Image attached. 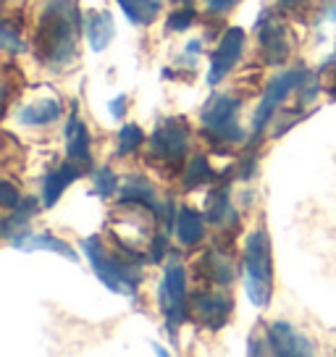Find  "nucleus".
<instances>
[{"mask_svg": "<svg viewBox=\"0 0 336 357\" xmlns=\"http://www.w3.org/2000/svg\"><path fill=\"white\" fill-rule=\"evenodd\" d=\"M126 105H129L126 95H119V98H113V100L108 102V108H111L113 119H123V113H126Z\"/></svg>", "mask_w": 336, "mask_h": 357, "instance_id": "7c9ffc66", "label": "nucleus"}, {"mask_svg": "<svg viewBox=\"0 0 336 357\" xmlns=\"http://www.w3.org/2000/svg\"><path fill=\"white\" fill-rule=\"evenodd\" d=\"M205 218L215 226H224L234 218V208H231V200H229V187L221 184L218 190H213L208 195V202H205Z\"/></svg>", "mask_w": 336, "mask_h": 357, "instance_id": "6ab92c4d", "label": "nucleus"}, {"mask_svg": "<svg viewBox=\"0 0 336 357\" xmlns=\"http://www.w3.org/2000/svg\"><path fill=\"white\" fill-rule=\"evenodd\" d=\"M82 250L90 260L95 276L105 284V289L113 294H126V297H137L139 281H142V263L139 257L129 250V247H116L108 250L100 236H87L82 239Z\"/></svg>", "mask_w": 336, "mask_h": 357, "instance_id": "f03ea898", "label": "nucleus"}, {"mask_svg": "<svg viewBox=\"0 0 336 357\" xmlns=\"http://www.w3.org/2000/svg\"><path fill=\"white\" fill-rule=\"evenodd\" d=\"M40 211V202L34 200V197H22V202L13 208V213L3 221L0 226V231H3V239H11L13 234H19L26 229V223L32 221V215Z\"/></svg>", "mask_w": 336, "mask_h": 357, "instance_id": "aec40b11", "label": "nucleus"}, {"mask_svg": "<svg viewBox=\"0 0 336 357\" xmlns=\"http://www.w3.org/2000/svg\"><path fill=\"white\" fill-rule=\"evenodd\" d=\"M150 163L163 166L168 171H179L184 158H187V147H190V123L184 119H168L150 134Z\"/></svg>", "mask_w": 336, "mask_h": 357, "instance_id": "39448f33", "label": "nucleus"}, {"mask_svg": "<svg viewBox=\"0 0 336 357\" xmlns=\"http://www.w3.org/2000/svg\"><path fill=\"white\" fill-rule=\"evenodd\" d=\"M208 3V11L211 13H226V11H231L239 0H205Z\"/></svg>", "mask_w": 336, "mask_h": 357, "instance_id": "c756f323", "label": "nucleus"}, {"mask_svg": "<svg viewBox=\"0 0 336 357\" xmlns=\"http://www.w3.org/2000/svg\"><path fill=\"white\" fill-rule=\"evenodd\" d=\"M297 92H300V100H303V102H310L315 95H318V79H315L313 71H307V68H305L303 82H300Z\"/></svg>", "mask_w": 336, "mask_h": 357, "instance_id": "bb28decb", "label": "nucleus"}, {"mask_svg": "<svg viewBox=\"0 0 336 357\" xmlns=\"http://www.w3.org/2000/svg\"><path fill=\"white\" fill-rule=\"evenodd\" d=\"M168 252V236L166 234H155L153 236V247H150V263H160Z\"/></svg>", "mask_w": 336, "mask_h": 357, "instance_id": "cd10ccee", "label": "nucleus"}, {"mask_svg": "<svg viewBox=\"0 0 336 357\" xmlns=\"http://www.w3.org/2000/svg\"><path fill=\"white\" fill-rule=\"evenodd\" d=\"M334 63H336V50H334V56H331V58H328V61H326V63H323V68L334 66Z\"/></svg>", "mask_w": 336, "mask_h": 357, "instance_id": "72a5a7b5", "label": "nucleus"}, {"mask_svg": "<svg viewBox=\"0 0 336 357\" xmlns=\"http://www.w3.org/2000/svg\"><path fill=\"white\" fill-rule=\"evenodd\" d=\"M84 34H87V43L95 53L105 50L111 45L116 26H113V16L108 11H90L84 16Z\"/></svg>", "mask_w": 336, "mask_h": 357, "instance_id": "dca6fc26", "label": "nucleus"}, {"mask_svg": "<svg viewBox=\"0 0 336 357\" xmlns=\"http://www.w3.org/2000/svg\"><path fill=\"white\" fill-rule=\"evenodd\" d=\"M174 3H181V0H174Z\"/></svg>", "mask_w": 336, "mask_h": 357, "instance_id": "c9c22d12", "label": "nucleus"}, {"mask_svg": "<svg viewBox=\"0 0 336 357\" xmlns=\"http://www.w3.org/2000/svg\"><path fill=\"white\" fill-rule=\"evenodd\" d=\"M234 310V300L226 297V294H218V291H192L190 297V315L194 324H200L202 328H211V331H218L224 328L229 315Z\"/></svg>", "mask_w": 336, "mask_h": 357, "instance_id": "6e6552de", "label": "nucleus"}, {"mask_svg": "<svg viewBox=\"0 0 336 357\" xmlns=\"http://www.w3.org/2000/svg\"><path fill=\"white\" fill-rule=\"evenodd\" d=\"M145 145V132L137 126V123H126L121 132H119V147H116V155L126 158L137 153L139 147Z\"/></svg>", "mask_w": 336, "mask_h": 357, "instance_id": "5701e85b", "label": "nucleus"}, {"mask_svg": "<svg viewBox=\"0 0 336 357\" xmlns=\"http://www.w3.org/2000/svg\"><path fill=\"white\" fill-rule=\"evenodd\" d=\"M116 190H119V176L108 166L98 168L92 174V195L95 197H113Z\"/></svg>", "mask_w": 336, "mask_h": 357, "instance_id": "b1692460", "label": "nucleus"}, {"mask_svg": "<svg viewBox=\"0 0 336 357\" xmlns=\"http://www.w3.org/2000/svg\"><path fill=\"white\" fill-rule=\"evenodd\" d=\"M79 105L74 102L71 105V113H68V123L63 134H66V155L68 160H74L79 166L90 168V129L87 123L79 121Z\"/></svg>", "mask_w": 336, "mask_h": 357, "instance_id": "f8f14e48", "label": "nucleus"}, {"mask_svg": "<svg viewBox=\"0 0 336 357\" xmlns=\"http://www.w3.org/2000/svg\"><path fill=\"white\" fill-rule=\"evenodd\" d=\"M307 0H279V8L281 11H291V8H300V6H305Z\"/></svg>", "mask_w": 336, "mask_h": 357, "instance_id": "473e14b6", "label": "nucleus"}, {"mask_svg": "<svg viewBox=\"0 0 336 357\" xmlns=\"http://www.w3.org/2000/svg\"><path fill=\"white\" fill-rule=\"evenodd\" d=\"M245 289L255 307H266L273 294V260L266 229L247 236L245 245Z\"/></svg>", "mask_w": 336, "mask_h": 357, "instance_id": "7ed1b4c3", "label": "nucleus"}, {"mask_svg": "<svg viewBox=\"0 0 336 357\" xmlns=\"http://www.w3.org/2000/svg\"><path fill=\"white\" fill-rule=\"evenodd\" d=\"M202 236H205V223H202V215L190 205H181L179 213H176V239H179L184 247L197 245Z\"/></svg>", "mask_w": 336, "mask_h": 357, "instance_id": "f3484780", "label": "nucleus"}, {"mask_svg": "<svg viewBox=\"0 0 336 357\" xmlns=\"http://www.w3.org/2000/svg\"><path fill=\"white\" fill-rule=\"evenodd\" d=\"M61 102L56 100H40V102H32V105H26L19 111V121L24 126H47V123H53L61 119Z\"/></svg>", "mask_w": 336, "mask_h": 357, "instance_id": "a211bd4d", "label": "nucleus"}, {"mask_svg": "<svg viewBox=\"0 0 336 357\" xmlns=\"http://www.w3.org/2000/svg\"><path fill=\"white\" fill-rule=\"evenodd\" d=\"M213 176H215V171L211 168L208 158L192 155L190 166H187V171H184V187H187V190H194V187H200V184H205V181H211Z\"/></svg>", "mask_w": 336, "mask_h": 357, "instance_id": "4be33fe9", "label": "nucleus"}, {"mask_svg": "<svg viewBox=\"0 0 336 357\" xmlns=\"http://www.w3.org/2000/svg\"><path fill=\"white\" fill-rule=\"evenodd\" d=\"M266 336H268V349L279 357H307L315 352L313 342L284 321L270 324L266 328Z\"/></svg>", "mask_w": 336, "mask_h": 357, "instance_id": "9d476101", "label": "nucleus"}, {"mask_svg": "<svg viewBox=\"0 0 336 357\" xmlns=\"http://www.w3.org/2000/svg\"><path fill=\"white\" fill-rule=\"evenodd\" d=\"M252 174H255V160H252V158H245L242 166H239V178H252Z\"/></svg>", "mask_w": 336, "mask_h": 357, "instance_id": "2f4dec72", "label": "nucleus"}, {"mask_svg": "<svg viewBox=\"0 0 336 357\" xmlns=\"http://www.w3.org/2000/svg\"><path fill=\"white\" fill-rule=\"evenodd\" d=\"M260 50L270 66H279L289 58V37H287V26L273 19V13H266L258 24Z\"/></svg>", "mask_w": 336, "mask_h": 357, "instance_id": "9b49d317", "label": "nucleus"}, {"mask_svg": "<svg viewBox=\"0 0 336 357\" xmlns=\"http://www.w3.org/2000/svg\"><path fill=\"white\" fill-rule=\"evenodd\" d=\"M8 245L16 247V250H24V252L47 250V252H56V255L66 257V260H71V263H77L79 260L77 252H74L63 239L47 234V231H43V234H32V231H26V229H24V231H19V234H13L11 239H8Z\"/></svg>", "mask_w": 336, "mask_h": 357, "instance_id": "ddd939ff", "label": "nucleus"}, {"mask_svg": "<svg viewBox=\"0 0 336 357\" xmlns=\"http://www.w3.org/2000/svg\"><path fill=\"white\" fill-rule=\"evenodd\" d=\"M84 26L77 0H45L40 13V26L34 34L37 61L53 74H61L77 61L79 32Z\"/></svg>", "mask_w": 336, "mask_h": 357, "instance_id": "f257e3e1", "label": "nucleus"}, {"mask_svg": "<svg viewBox=\"0 0 336 357\" xmlns=\"http://www.w3.org/2000/svg\"><path fill=\"white\" fill-rule=\"evenodd\" d=\"M19 202H22V192L16 190L11 181H3V205L13 211V208H16Z\"/></svg>", "mask_w": 336, "mask_h": 357, "instance_id": "c85d7f7f", "label": "nucleus"}, {"mask_svg": "<svg viewBox=\"0 0 336 357\" xmlns=\"http://www.w3.org/2000/svg\"><path fill=\"white\" fill-rule=\"evenodd\" d=\"M200 268L202 273H205V279L218 284V287L234 284V260H231V252L224 250V247L208 250L200 260Z\"/></svg>", "mask_w": 336, "mask_h": 357, "instance_id": "2eb2a0df", "label": "nucleus"}, {"mask_svg": "<svg viewBox=\"0 0 336 357\" xmlns=\"http://www.w3.org/2000/svg\"><path fill=\"white\" fill-rule=\"evenodd\" d=\"M242 50H245V32L239 26H229L224 37H221V43H218V47H215L213 61H211V71H208V84L211 87L221 84L229 77V71L236 66Z\"/></svg>", "mask_w": 336, "mask_h": 357, "instance_id": "1a4fd4ad", "label": "nucleus"}, {"mask_svg": "<svg viewBox=\"0 0 336 357\" xmlns=\"http://www.w3.org/2000/svg\"><path fill=\"white\" fill-rule=\"evenodd\" d=\"M303 74H305V68L300 66V68H294V71H284V74H279V77L270 82L268 89H266V95H263V100H260L258 111L252 116V129H255V134H260L270 121H273V116L279 113L281 102L300 87Z\"/></svg>", "mask_w": 336, "mask_h": 357, "instance_id": "0eeeda50", "label": "nucleus"}, {"mask_svg": "<svg viewBox=\"0 0 336 357\" xmlns=\"http://www.w3.org/2000/svg\"><path fill=\"white\" fill-rule=\"evenodd\" d=\"M121 6L123 16L135 26H147L158 19L160 13V3L158 0H116Z\"/></svg>", "mask_w": 336, "mask_h": 357, "instance_id": "412c9836", "label": "nucleus"}, {"mask_svg": "<svg viewBox=\"0 0 336 357\" xmlns=\"http://www.w3.org/2000/svg\"><path fill=\"white\" fill-rule=\"evenodd\" d=\"M82 168L79 163L68 160V163H61L58 168L47 171L45 178H43V205L45 208H53L58 202V197L68 190V184H74L79 176H82Z\"/></svg>", "mask_w": 336, "mask_h": 357, "instance_id": "4468645a", "label": "nucleus"}, {"mask_svg": "<svg viewBox=\"0 0 336 357\" xmlns=\"http://www.w3.org/2000/svg\"><path fill=\"white\" fill-rule=\"evenodd\" d=\"M331 89H334V95H336V82H334V87H331Z\"/></svg>", "mask_w": 336, "mask_h": 357, "instance_id": "f704fd0d", "label": "nucleus"}, {"mask_svg": "<svg viewBox=\"0 0 336 357\" xmlns=\"http://www.w3.org/2000/svg\"><path fill=\"white\" fill-rule=\"evenodd\" d=\"M0 47L8 50V53H24L26 50L22 34L13 29L11 22H3V26H0Z\"/></svg>", "mask_w": 336, "mask_h": 357, "instance_id": "393cba45", "label": "nucleus"}, {"mask_svg": "<svg viewBox=\"0 0 336 357\" xmlns=\"http://www.w3.org/2000/svg\"><path fill=\"white\" fill-rule=\"evenodd\" d=\"M194 22V8H176V11L168 16L166 22V29L171 32H184V29H190V24Z\"/></svg>", "mask_w": 336, "mask_h": 357, "instance_id": "a878e982", "label": "nucleus"}, {"mask_svg": "<svg viewBox=\"0 0 336 357\" xmlns=\"http://www.w3.org/2000/svg\"><path fill=\"white\" fill-rule=\"evenodd\" d=\"M160 310L166 315V328L171 336H176L181 324H187L190 318V302H187V271L181 263H168L163 281H160Z\"/></svg>", "mask_w": 336, "mask_h": 357, "instance_id": "423d86ee", "label": "nucleus"}, {"mask_svg": "<svg viewBox=\"0 0 336 357\" xmlns=\"http://www.w3.org/2000/svg\"><path fill=\"white\" fill-rule=\"evenodd\" d=\"M239 98L213 95L202 108V132L213 145H236L245 139V129L239 126Z\"/></svg>", "mask_w": 336, "mask_h": 357, "instance_id": "20e7f679", "label": "nucleus"}]
</instances>
